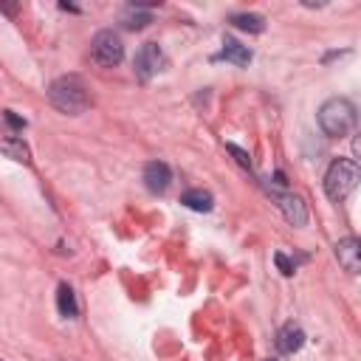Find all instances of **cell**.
Here are the masks:
<instances>
[{"instance_id":"cell-10","label":"cell","mask_w":361,"mask_h":361,"mask_svg":"<svg viewBox=\"0 0 361 361\" xmlns=\"http://www.w3.org/2000/svg\"><path fill=\"white\" fill-rule=\"evenodd\" d=\"M217 59H226V62H234V65L243 68V65L251 62V51H248V45H243V42L226 37V39H223V51L217 54Z\"/></svg>"},{"instance_id":"cell-15","label":"cell","mask_w":361,"mask_h":361,"mask_svg":"<svg viewBox=\"0 0 361 361\" xmlns=\"http://www.w3.org/2000/svg\"><path fill=\"white\" fill-rule=\"evenodd\" d=\"M152 23V17L147 14V11H141L138 6H127V11L121 14V25L124 28H130V31H135V28H144V25H149Z\"/></svg>"},{"instance_id":"cell-18","label":"cell","mask_w":361,"mask_h":361,"mask_svg":"<svg viewBox=\"0 0 361 361\" xmlns=\"http://www.w3.org/2000/svg\"><path fill=\"white\" fill-rule=\"evenodd\" d=\"M3 118H6V121L14 127V130H23V127H25V121H23V118H17L11 110H3Z\"/></svg>"},{"instance_id":"cell-14","label":"cell","mask_w":361,"mask_h":361,"mask_svg":"<svg viewBox=\"0 0 361 361\" xmlns=\"http://www.w3.org/2000/svg\"><path fill=\"white\" fill-rule=\"evenodd\" d=\"M0 149H3L8 158H14V161H23V164H28V161H31V149H28V147H25V141H23V138H17V135L3 138V141H0Z\"/></svg>"},{"instance_id":"cell-6","label":"cell","mask_w":361,"mask_h":361,"mask_svg":"<svg viewBox=\"0 0 361 361\" xmlns=\"http://www.w3.org/2000/svg\"><path fill=\"white\" fill-rule=\"evenodd\" d=\"M336 259L347 274H358L361 271V243L355 237H344L336 243Z\"/></svg>"},{"instance_id":"cell-8","label":"cell","mask_w":361,"mask_h":361,"mask_svg":"<svg viewBox=\"0 0 361 361\" xmlns=\"http://www.w3.org/2000/svg\"><path fill=\"white\" fill-rule=\"evenodd\" d=\"M276 200H279V209H282V214L290 226H305L307 223V206L299 195L285 192V195H276Z\"/></svg>"},{"instance_id":"cell-4","label":"cell","mask_w":361,"mask_h":361,"mask_svg":"<svg viewBox=\"0 0 361 361\" xmlns=\"http://www.w3.org/2000/svg\"><path fill=\"white\" fill-rule=\"evenodd\" d=\"M90 59L99 65V68H113L124 59V45H121V37L110 28L99 31L93 39H90Z\"/></svg>"},{"instance_id":"cell-11","label":"cell","mask_w":361,"mask_h":361,"mask_svg":"<svg viewBox=\"0 0 361 361\" xmlns=\"http://www.w3.org/2000/svg\"><path fill=\"white\" fill-rule=\"evenodd\" d=\"M180 203H183L186 209H192V212H209V209L214 206V197H212V192H206V189H189V192L180 195Z\"/></svg>"},{"instance_id":"cell-13","label":"cell","mask_w":361,"mask_h":361,"mask_svg":"<svg viewBox=\"0 0 361 361\" xmlns=\"http://www.w3.org/2000/svg\"><path fill=\"white\" fill-rule=\"evenodd\" d=\"M231 25L240 28V31H248V34H259V31H265V17H262V14H248V11H243V14H234V17H231Z\"/></svg>"},{"instance_id":"cell-5","label":"cell","mask_w":361,"mask_h":361,"mask_svg":"<svg viewBox=\"0 0 361 361\" xmlns=\"http://www.w3.org/2000/svg\"><path fill=\"white\" fill-rule=\"evenodd\" d=\"M161 65H164V54H161L158 42H144V45L138 48V54H135V62H133L135 76H138L141 82L152 79V76L161 71Z\"/></svg>"},{"instance_id":"cell-1","label":"cell","mask_w":361,"mask_h":361,"mask_svg":"<svg viewBox=\"0 0 361 361\" xmlns=\"http://www.w3.org/2000/svg\"><path fill=\"white\" fill-rule=\"evenodd\" d=\"M316 118H319V127H322V133H324L327 138H344V135L353 133L358 116H355V104H353L350 99L333 96V99H327V102L319 107Z\"/></svg>"},{"instance_id":"cell-7","label":"cell","mask_w":361,"mask_h":361,"mask_svg":"<svg viewBox=\"0 0 361 361\" xmlns=\"http://www.w3.org/2000/svg\"><path fill=\"white\" fill-rule=\"evenodd\" d=\"M172 183V169L164 164V161H149L144 166V186L152 192V195H161L166 192Z\"/></svg>"},{"instance_id":"cell-16","label":"cell","mask_w":361,"mask_h":361,"mask_svg":"<svg viewBox=\"0 0 361 361\" xmlns=\"http://www.w3.org/2000/svg\"><path fill=\"white\" fill-rule=\"evenodd\" d=\"M226 149H228V152L234 155V161H237L240 166H245V169L251 166V158H248V152H245V149H240L237 144H226Z\"/></svg>"},{"instance_id":"cell-2","label":"cell","mask_w":361,"mask_h":361,"mask_svg":"<svg viewBox=\"0 0 361 361\" xmlns=\"http://www.w3.org/2000/svg\"><path fill=\"white\" fill-rule=\"evenodd\" d=\"M48 102L65 116H79L87 110L90 96H87V87L82 85L79 76H59L48 87Z\"/></svg>"},{"instance_id":"cell-9","label":"cell","mask_w":361,"mask_h":361,"mask_svg":"<svg viewBox=\"0 0 361 361\" xmlns=\"http://www.w3.org/2000/svg\"><path fill=\"white\" fill-rule=\"evenodd\" d=\"M302 344H305V333H302L299 324H285L276 333V350L279 353H296Z\"/></svg>"},{"instance_id":"cell-17","label":"cell","mask_w":361,"mask_h":361,"mask_svg":"<svg viewBox=\"0 0 361 361\" xmlns=\"http://www.w3.org/2000/svg\"><path fill=\"white\" fill-rule=\"evenodd\" d=\"M274 262H276V268H279L285 276H290V274L296 271V268H293V262H290V259H288L282 251H276V254H274Z\"/></svg>"},{"instance_id":"cell-12","label":"cell","mask_w":361,"mask_h":361,"mask_svg":"<svg viewBox=\"0 0 361 361\" xmlns=\"http://www.w3.org/2000/svg\"><path fill=\"white\" fill-rule=\"evenodd\" d=\"M56 310H59V316H65V319H73V316L79 313L76 293H73V288L65 285V282L56 288Z\"/></svg>"},{"instance_id":"cell-19","label":"cell","mask_w":361,"mask_h":361,"mask_svg":"<svg viewBox=\"0 0 361 361\" xmlns=\"http://www.w3.org/2000/svg\"><path fill=\"white\" fill-rule=\"evenodd\" d=\"M0 361H3V358H0Z\"/></svg>"},{"instance_id":"cell-3","label":"cell","mask_w":361,"mask_h":361,"mask_svg":"<svg viewBox=\"0 0 361 361\" xmlns=\"http://www.w3.org/2000/svg\"><path fill=\"white\" fill-rule=\"evenodd\" d=\"M358 186V166L353 158H333L324 172V195L338 203Z\"/></svg>"}]
</instances>
